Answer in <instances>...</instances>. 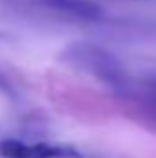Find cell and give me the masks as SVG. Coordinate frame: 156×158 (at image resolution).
Returning a JSON list of instances; mask_svg holds the SVG:
<instances>
[{
    "label": "cell",
    "instance_id": "cell-5",
    "mask_svg": "<svg viewBox=\"0 0 156 158\" xmlns=\"http://www.w3.org/2000/svg\"><path fill=\"white\" fill-rule=\"evenodd\" d=\"M147 83H149V86L153 88L156 92V74H153V76H149V79H147Z\"/></svg>",
    "mask_w": 156,
    "mask_h": 158
},
{
    "label": "cell",
    "instance_id": "cell-2",
    "mask_svg": "<svg viewBox=\"0 0 156 158\" xmlns=\"http://www.w3.org/2000/svg\"><path fill=\"white\" fill-rule=\"evenodd\" d=\"M0 4L64 20L101 22L103 19V9L92 0H0Z\"/></svg>",
    "mask_w": 156,
    "mask_h": 158
},
{
    "label": "cell",
    "instance_id": "cell-4",
    "mask_svg": "<svg viewBox=\"0 0 156 158\" xmlns=\"http://www.w3.org/2000/svg\"><path fill=\"white\" fill-rule=\"evenodd\" d=\"M0 94H4V96H9V98H15V96H17V90H15L13 83L6 77L2 72H0Z\"/></svg>",
    "mask_w": 156,
    "mask_h": 158
},
{
    "label": "cell",
    "instance_id": "cell-6",
    "mask_svg": "<svg viewBox=\"0 0 156 158\" xmlns=\"http://www.w3.org/2000/svg\"><path fill=\"white\" fill-rule=\"evenodd\" d=\"M0 39H6V35H4V33H0Z\"/></svg>",
    "mask_w": 156,
    "mask_h": 158
},
{
    "label": "cell",
    "instance_id": "cell-1",
    "mask_svg": "<svg viewBox=\"0 0 156 158\" xmlns=\"http://www.w3.org/2000/svg\"><path fill=\"white\" fill-rule=\"evenodd\" d=\"M61 61L79 72L97 79L114 90L129 86V74L116 55L92 40H74L61 52Z\"/></svg>",
    "mask_w": 156,
    "mask_h": 158
},
{
    "label": "cell",
    "instance_id": "cell-3",
    "mask_svg": "<svg viewBox=\"0 0 156 158\" xmlns=\"http://www.w3.org/2000/svg\"><path fill=\"white\" fill-rule=\"evenodd\" d=\"M0 156L2 158H81L77 149L70 145L35 142L28 143L15 138H6L0 142Z\"/></svg>",
    "mask_w": 156,
    "mask_h": 158
}]
</instances>
